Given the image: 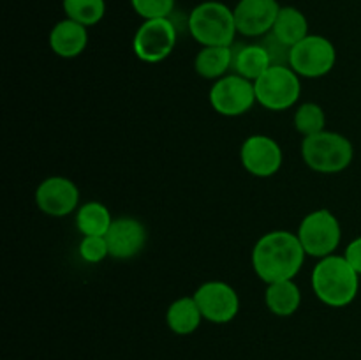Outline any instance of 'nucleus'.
Returning a JSON list of instances; mask_svg holds the SVG:
<instances>
[{
	"label": "nucleus",
	"mask_w": 361,
	"mask_h": 360,
	"mask_svg": "<svg viewBox=\"0 0 361 360\" xmlns=\"http://www.w3.org/2000/svg\"><path fill=\"white\" fill-rule=\"evenodd\" d=\"M307 253L296 233L274 229L257 239L252 249V268L263 282L295 279L302 270Z\"/></svg>",
	"instance_id": "obj_1"
},
{
	"label": "nucleus",
	"mask_w": 361,
	"mask_h": 360,
	"mask_svg": "<svg viewBox=\"0 0 361 360\" xmlns=\"http://www.w3.org/2000/svg\"><path fill=\"white\" fill-rule=\"evenodd\" d=\"M310 281L317 299L328 307L349 306L360 289V274L349 265L344 254L321 258L314 267Z\"/></svg>",
	"instance_id": "obj_2"
},
{
	"label": "nucleus",
	"mask_w": 361,
	"mask_h": 360,
	"mask_svg": "<svg viewBox=\"0 0 361 360\" xmlns=\"http://www.w3.org/2000/svg\"><path fill=\"white\" fill-rule=\"evenodd\" d=\"M189 34L201 46H233L236 30L231 7L217 0H207L189 13Z\"/></svg>",
	"instance_id": "obj_3"
},
{
	"label": "nucleus",
	"mask_w": 361,
	"mask_h": 360,
	"mask_svg": "<svg viewBox=\"0 0 361 360\" xmlns=\"http://www.w3.org/2000/svg\"><path fill=\"white\" fill-rule=\"evenodd\" d=\"M303 162L310 169L324 175L341 173L351 166L355 159V147L344 134L335 131H321L314 136L303 138Z\"/></svg>",
	"instance_id": "obj_4"
},
{
	"label": "nucleus",
	"mask_w": 361,
	"mask_h": 360,
	"mask_svg": "<svg viewBox=\"0 0 361 360\" xmlns=\"http://www.w3.org/2000/svg\"><path fill=\"white\" fill-rule=\"evenodd\" d=\"M298 239L307 256L321 260L335 254L342 240V228L337 215L328 208H317L302 219Z\"/></svg>",
	"instance_id": "obj_5"
},
{
	"label": "nucleus",
	"mask_w": 361,
	"mask_h": 360,
	"mask_svg": "<svg viewBox=\"0 0 361 360\" xmlns=\"http://www.w3.org/2000/svg\"><path fill=\"white\" fill-rule=\"evenodd\" d=\"M256 99L270 112H284L293 108L302 94L300 76L289 66H271L254 81Z\"/></svg>",
	"instance_id": "obj_6"
},
{
	"label": "nucleus",
	"mask_w": 361,
	"mask_h": 360,
	"mask_svg": "<svg viewBox=\"0 0 361 360\" xmlns=\"http://www.w3.org/2000/svg\"><path fill=\"white\" fill-rule=\"evenodd\" d=\"M178 41V30L169 18L143 20L133 37V52L141 62L159 64L168 59Z\"/></svg>",
	"instance_id": "obj_7"
},
{
	"label": "nucleus",
	"mask_w": 361,
	"mask_h": 360,
	"mask_svg": "<svg viewBox=\"0 0 361 360\" xmlns=\"http://www.w3.org/2000/svg\"><path fill=\"white\" fill-rule=\"evenodd\" d=\"M337 62V49L324 35L309 34L291 48L289 67L300 78H323Z\"/></svg>",
	"instance_id": "obj_8"
},
{
	"label": "nucleus",
	"mask_w": 361,
	"mask_h": 360,
	"mask_svg": "<svg viewBox=\"0 0 361 360\" xmlns=\"http://www.w3.org/2000/svg\"><path fill=\"white\" fill-rule=\"evenodd\" d=\"M208 99L212 108L222 116H240L252 109L257 102L254 81L245 80L235 73L214 81Z\"/></svg>",
	"instance_id": "obj_9"
},
{
	"label": "nucleus",
	"mask_w": 361,
	"mask_h": 360,
	"mask_svg": "<svg viewBox=\"0 0 361 360\" xmlns=\"http://www.w3.org/2000/svg\"><path fill=\"white\" fill-rule=\"evenodd\" d=\"M201 314L207 321L224 325L240 313V296L231 284L224 281L203 282L194 293Z\"/></svg>",
	"instance_id": "obj_10"
},
{
	"label": "nucleus",
	"mask_w": 361,
	"mask_h": 360,
	"mask_svg": "<svg viewBox=\"0 0 361 360\" xmlns=\"http://www.w3.org/2000/svg\"><path fill=\"white\" fill-rule=\"evenodd\" d=\"M240 161L250 175L268 179L281 169L284 154L274 138L267 134H252L242 143Z\"/></svg>",
	"instance_id": "obj_11"
},
{
	"label": "nucleus",
	"mask_w": 361,
	"mask_h": 360,
	"mask_svg": "<svg viewBox=\"0 0 361 360\" xmlns=\"http://www.w3.org/2000/svg\"><path fill=\"white\" fill-rule=\"evenodd\" d=\"M35 205L51 217H66L80 208V189L67 176H48L35 189Z\"/></svg>",
	"instance_id": "obj_12"
},
{
	"label": "nucleus",
	"mask_w": 361,
	"mask_h": 360,
	"mask_svg": "<svg viewBox=\"0 0 361 360\" xmlns=\"http://www.w3.org/2000/svg\"><path fill=\"white\" fill-rule=\"evenodd\" d=\"M281 7L277 0H240L233 7L236 30L243 37H263L274 28Z\"/></svg>",
	"instance_id": "obj_13"
},
{
	"label": "nucleus",
	"mask_w": 361,
	"mask_h": 360,
	"mask_svg": "<svg viewBox=\"0 0 361 360\" xmlns=\"http://www.w3.org/2000/svg\"><path fill=\"white\" fill-rule=\"evenodd\" d=\"M109 256L115 260H130L143 251L147 244V228L134 217H118L106 233Z\"/></svg>",
	"instance_id": "obj_14"
},
{
	"label": "nucleus",
	"mask_w": 361,
	"mask_h": 360,
	"mask_svg": "<svg viewBox=\"0 0 361 360\" xmlns=\"http://www.w3.org/2000/svg\"><path fill=\"white\" fill-rule=\"evenodd\" d=\"M49 48L56 56L62 59H76L85 52L88 44V30L85 25L78 21L66 20L59 21L49 32Z\"/></svg>",
	"instance_id": "obj_15"
},
{
	"label": "nucleus",
	"mask_w": 361,
	"mask_h": 360,
	"mask_svg": "<svg viewBox=\"0 0 361 360\" xmlns=\"http://www.w3.org/2000/svg\"><path fill=\"white\" fill-rule=\"evenodd\" d=\"M271 67V60L261 42L233 44L231 71L249 81H256Z\"/></svg>",
	"instance_id": "obj_16"
},
{
	"label": "nucleus",
	"mask_w": 361,
	"mask_h": 360,
	"mask_svg": "<svg viewBox=\"0 0 361 360\" xmlns=\"http://www.w3.org/2000/svg\"><path fill=\"white\" fill-rule=\"evenodd\" d=\"M200 306L192 296H180L166 311V323L176 335H190L200 328L203 321Z\"/></svg>",
	"instance_id": "obj_17"
},
{
	"label": "nucleus",
	"mask_w": 361,
	"mask_h": 360,
	"mask_svg": "<svg viewBox=\"0 0 361 360\" xmlns=\"http://www.w3.org/2000/svg\"><path fill=\"white\" fill-rule=\"evenodd\" d=\"M233 46H203L194 59V69L204 80L217 81L231 71Z\"/></svg>",
	"instance_id": "obj_18"
},
{
	"label": "nucleus",
	"mask_w": 361,
	"mask_h": 360,
	"mask_svg": "<svg viewBox=\"0 0 361 360\" xmlns=\"http://www.w3.org/2000/svg\"><path fill=\"white\" fill-rule=\"evenodd\" d=\"M264 304L275 316H291L300 309V304H302L300 286L293 279L270 282L264 292Z\"/></svg>",
	"instance_id": "obj_19"
},
{
	"label": "nucleus",
	"mask_w": 361,
	"mask_h": 360,
	"mask_svg": "<svg viewBox=\"0 0 361 360\" xmlns=\"http://www.w3.org/2000/svg\"><path fill=\"white\" fill-rule=\"evenodd\" d=\"M271 34L293 48V46L298 44L302 39H305L310 34L309 20L296 7L282 6L277 14V20L274 23V28H271Z\"/></svg>",
	"instance_id": "obj_20"
},
{
	"label": "nucleus",
	"mask_w": 361,
	"mask_h": 360,
	"mask_svg": "<svg viewBox=\"0 0 361 360\" xmlns=\"http://www.w3.org/2000/svg\"><path fill=\"white\" fill-rule=\"evenodd\" d=\"M113 221L109 208L99 201L83 203L76 212V226L83 236H106Z\"/></svg>",
	"instance_id": "obj_21"
},
{
	"label": "nucleus",
	"mask_w": 361,
	"mask_h": 360,
	"mask_svg": "<svg viewBox=\"0 0 361 360\" xmlns=\"http://www.w3.org/2000/svg\"><path fill=\"white\" fill-rule=\"evenodd\" d=\"M62 7L66 18L87 28L97 25L106 14V0H62Z\"/></svg>",
	"instance_id": "obj_22"
},
{
	"label": "nucleus",
	"mask_w": 361,
	"mask_h": 360,
	"mask_svg": "<svg viewBox=\"0 0 361 360\" xmlns=\"http://www.w3.org/2000/svg\"><path fill=\"white\" fill-rule=\"evenodd\" d=\"M295 129L302 134L303 138L314 136L326 129V115L324 109L317 102H303L296 108L295 113Z\"/></svg>",
	"instance_id": "obj_23"
},
{
	"label": "nucleus",
	"mask_w": 361,
	"mask_h": 360,
	"mask_svg": "<svg viewBox=\"0 0 361 360\" xmlns=\"http://www.w3.org/2000/svg\"><path fill=\"white\" fill-rule=\"evenodd\" d=\"M130 6L143 20L169 18L175 13V0H130Z\"/></svg>",
	"instance_id": "obj_24"
},
{
	"label": "nucleus",
	"mask_w": 361,
	"mask_h": 360,
	"mask_svg": "<svg viewBox=\"0 0 361 360\" xmlns=\"http://www.w3.org/2000/svg\"><path fill=\"white\" fill-rule=\"evenodd\" d=\"M78 253L87 263H101L109 256L106 236H83L78 246Z\"/></svg>",
	"instance_id": "obj_25"
},
{
	"label": "nucleus",
	"mask_w": 361,
	"mask_h": 360,
	"mask_svg": "<svg viewBox=\"0 0 361 360\" xmlns=\"http://www.w3.org/2000/svg\"><path fill=\"white\" fill-rule=\"evenodd\" d=\"M259 42L267 49L268 56L271 60V66H289V60H291V46H288L281 39L275 37L271 32L263 35Z\"/></svg>",
	"instance_id": "obj_26"
},
{
	"label": "nucleus",
	"mask_w": 361,
	"mask_h": 360,
	"mask_svg": "<svg viewBox=\"0 0 361 360\" xmlns=\"http://www.w3.org/2000/svg\"><path fill=\"white\" fill-rule=\"evenodd\" d=\"M344 258L349 261L353 268L361 275V236H356L355 240L349 242V246L345 247Z\"/></svg>",
	"instance_id": "obj_27"
}]
</instances>
